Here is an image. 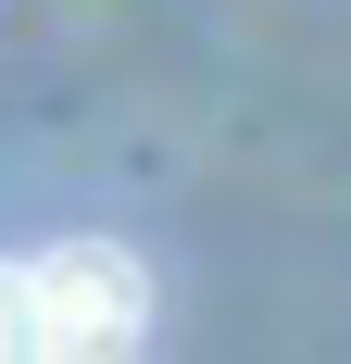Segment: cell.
<instances>
[{"mask_svg": "<svg viewBox=\"0 0 351 364\" xmlns=\"http://www.w3.org/2000/svg\"><path fill=\"white\" fill-rule=\"evenodd\" d=\"M38 339L50 352H139L151 339V264L113 239H63L38 264Z\"/></svg>", "mask_w": 351, "mask_h": 364, "instance_id": "6da1fadb", "label": "cell"}, {"mask_svg": "<svg viewBox=\"0 0 351 364\" xmlns=\"http://www.w3.org/2000/svg\"><path fill=\"white\" fill-rule=\"evenodd\" d=\"M0 352H50L38 339V264H0Z\"/></svg>", "mask_w": 351, "mask_h": 364, "instance_id": "7a4b0ae2", "label": "cell"}]
</instances>
